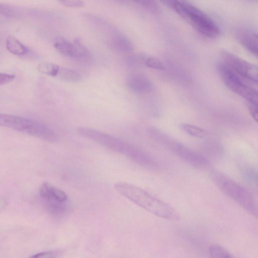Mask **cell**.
<instances>
[{
  "mask_svg": "<svg viewBox=\"0 0 258 258\" xmlns=\"http://www.w3.org/2000/svg\"><path fill=\"white\" fill-rule=\"evenodd\" d=\"M55 251H47L45 252H42L40 253H38L34 255H33L32 257H55V255L57 254Z\"/></svg>",
  "mask_w": 258,
  "mask_h": 258,
  "instance_id": "27",
  "label": "cell"
},
{
  "mask_svg": "<svg viewBox=\"0 0 258 258\" xmlns=\"http://www.w3.org/2000/svg\"><path fill=\"white\" fill-rule=\"evenodd\" d=\"M73 43L75 48V58L81 59H88L90 58V55L88 50L81 43L80 40L75 39Z\"/></svg>",
  "mask_w": 258,
  "mask_h": 258,
  "instance_id": "18",
  "label": "cell"
},
{
  "mask_svg": "<svg viewBox=\"0 0 258 258\" xmlns=\"http://www.w3.org/2000/svg\"><path fill=\"white\" fill-rule=\"evenodd\" d=\"M53 45L54 48L61 54L75 58V48L74 43L66 38L58 36L54 38Z\"/></svg>",
  "mask_w": 258,
  "mask_h": 258,
  "instance_id": "12",
  "label": "cell"
},
{
  "mask_svg": "<svg viewBox=\"0 0 258 258\" xmlns=\"http://www.w3.org/2000/svg\"><path fill=\"white\" fill-rule=\"evenodd\" d=\"M140 5L153 12H158L159 6L155 0H134Z\"/></svg>",
  "mask_w": 258,
  "mask_h": 258,
  "instance_id": "21",
  "label": "cell"
},
{
  "mask_svg": "<svg viewBox=\"0 0 258 258\" xmlns=\"http://www.w3.org/2000/svg\"><path fill=\"white\" fill-rule=\"evenodd\" d=\"M144 64L148 67L162 71L165 70L163 63L158 59L154 57H149L145 58Z\"/></svg>",
  "mask_w": 258,
  "mask_h": 258,
  "instance_id": "20",
  "label": "cell"
},
{
  "mask_svg": "<svg viewBox=\"0 0 258 258\" xmlns=\"http://www.w3.org/2000/svg\"><path fill=\"white\" fill-rule=\"evenodd\" d=\"M0 126L11 128L49 142L57 140L56 134L45 124L36 120L0 113Z\"/></svg>",
  "mask_w": 258,
  "mask_h": 258,
  "instance_id": "4",
  "label": "cell"
},
{
  "mask_svg": "<svg viewBox=\"0 0 258 258\" xmlns=\"http://www.w3.org/2000/svg\"><path fill=\"white\" fill-rule=\"evenodd\" d=\"M224 64L235 73L244 79L255 83H257L258 69L257 66L252 64L236 55L227 50L221 52Z\"/></svg>",
  "mask_w": 258,
  "mask_h": 258,
  "instance_id": "7",
  "label": "cell"
},
{
  "mask_svg": "<svg viewBox=\"0 0 258 258\" xmlns=\"http://www.w3.org/2000/svg\"><path fill=\"white\" fill-rule=\"evenodd\" d=\"M15 78V76L13 74L0 73V86L11 82Z\"/></svg>",
  "mask_w": 258,
  "mask_h": 258,
  "instance_id": "24",
  "label": "cell"
},
{
  "mask_svg": "<svg viewBox=\"0 0 258 258\" xmlns=\"http://www.w3.org/2000/svg\"><path fill=\"white\" fill-rule=\"evenodd\" d=\"M174 11L201 34L210 38H216L220 30L215 22L201 10L183 1H179Z\"/></svg>",
  "mask_w": 258,
  "mask_h": 258,
  "instance_id": "3",
  "label": "cell"
},
{
  "mask_svg": "<svg viewBox=\"0 0 258 258\" xmlns=\"http://www.w3.org/2000/svg\"><path fill=\"white\" fill-rule=\"evenodd\" d=\"M211 176L215 184L223 193L248 213L257 217V203L248 189L218 170H212Z\"/></svg>",
  "mask_w": 258,
  "mask_h": 258,
  "instance_id": "2",
  "label": "cell"
},
{
  "mask_svg": "<svg viewBox=\"0 0 258 258\" xmlns=\"http://www.w3.org/2000/svg\"><path fill=\"white\" fill-rule=\"evenodd\" d=\"M217 70L221 79L228 89L246 99L248 102L257 104V91L246 85L243 78L224 63L218 64Z\"/></svg>",
  "mask_w": 258,
  "mask_h": 258,
  "instance_id": "5",
  "label": "cell"
},
{
  "mask_svg": "<svg viewBox=\"0 0 258 258\" xmlns=\"http://www.w3.org/2000/svg\"><path fill=\"white\" fill-rule=\"evenodd\" d=\"M240 43L253 55H257V36L247 30L240 31L237 34Z\"/></svg>",
  "mask_w": 258,
  "mask_h": 258,
  "instance_id": "11",
  "label": "cell"
},
{
  "mask_svg": "<svg viewBox=\"0 0 258 258\" xmlns=\"http://www.w3.org/2000/svg\"><path fill=\"white\" fill-rule=\"evenodd\" d=\"M172 148L179 157L191 165L204 168L209 164V161L205 157L180 144H174Z\"/></svg>",
  "mask_w": 258,
  "mask_h": 258,
  "instance_id": "8",
  "label": "cell"
},
{
  "mask_svg": "<svg viewBox=\"0 0 258 258\" xmlns=\"http://www.w3.org/2000/svg\"><path fill=\"white\" fill-rule=\"evenodd\" d=\"M114 47L118 50L123 52H130L133 50L132 42L126 37L118 35L113 41Z\"/></svg>",
  "mask_w": 258,
  "mask_h": 258,
  "instance_id": "15",
  "label": "cell"
},
{
  "mask_svg": "<svg viewBox=\"0 0 258 258\" xmlns=\"http://www.w3.org/2000/svg\"><path fill=\"white\" fill-rule=\"evenodd\" d=\"M59 67L52 62L43 61L39 63L37 67L40 73L52 77H56Z\"/></svg>",
  "mask_w": 258,
  "mask_h": 258,
  "instance_id": "16",
  "label": "cell"
},
{
  "mask_svg": "<svg viewBox=\"0 0 258 258\" xmlns=\"http://www.w3.org/2000/svg\"><path fill=\"white\" fill-rule=\"evenodd\" d=\"M62 6L71 8H80L84 6L81 0H55Z\"/></svg>",
  "mask_w": 258,
  "mask_h": 258,
  "instance_id": "22",
  "label": "cell"
},
{
  "mask_svg": "<svg viewBox=\"0 0 258 258\" xmlns=\"http://www.w3.org/2000/svg\"><path fill=\"white\" fill-rule=\"evenodd\" d=\"M6 47L9 52L17 55H24L28 51L25 45L12 36H9L6 38Z\"/></svg>",
  "mask_w": 258,
  "mask_h": 258,
  "instance_id": "13",
  "label": "cell"
},
{
  "mask_svg": "<svg viewBox=\"0 0 258 258\" xmlns=\"http://www.w3.org/2000/svg\"><path fill=\"white\" fill-rule=\"evenodd\" d=\"M182 130L189 135L199 138L205 137L207 132L199 127L189 124H183L181 125Z\"/></svg>",
  "mask_w": 258,
  "mask_h": 258,
  "instance_id": "19",
  "label": "cell"
},
{
  "mask_svg": "<svg viewBox=\"0 0 258 258\" xmlns=\"http://www.w3.org/2000/svg\"><path fill=\"white\" fill-rule=\"evenodd\" d=\"M159 1L168 8L174 11L179 2L178 0H159Z\"/></svg>",
  "mask_w": 258,
  "mask_h": 258,
  "instance_id": "26",
  "label": "cell"
},
{
  "mask_svg": "<svg viewBox=\"0 0 258 258\" xmlns=\"http://www.w3.org/2000/svg\"><path fill=\"white\" fill-rule=\"evenodd\" d=\"M77 132L80 136L93 140L106 148L127 156L132 149V145L95 129L82 126L77 128Z\"/></svg>",
  "mask_w": 258,
  "mask_h": 258,
  "instance_id": "6",
  "label": "cell"
},
{
  "mask_svg": "<svg viewBox=\"0 0 258 258\" xmlns=\"http://www.w3.org/2000/svg\"><path fill=\"white\" fill-rule=\"evenodd\" d=\"M114 187L120 195L157 216L173 221L180 219L179 214L173 207L139 186L118 182Z\"/></svg>",
  "mask_w": 258,
  "mask_h": 258,
  "instance_id": "1",
  "label": "cell"
},
{
  "mask_svg": "<svg viewBox=\"0 0 258 258\" xmlns=\"http://www.w3.org/2000/svg\"><path fill=\"white\" fill-rule=\"evenodd\" d=\"M39 192L41 197L47 201L63 203L67 199L64 192L47 182L41 184Z\"/></svg>",
  "mask_w": 258,
  "mask_h": 258,
  "instance_id": "10",
  "label": "cell"
},
{
  "mask_svg": "<svg viewBox=\"0 0 258 258\" xmlns=\"http://www.w3.org/2000/svg\"><path fill=\"white\" fill-rule=\"evenodd\" d=\"M247 107L250 115L257 122L258 119L257 104L248 102Z\"/></svg>",
  "mask_w": 258,
  "mask_h": 258,
  "instance_id": "25",
  "label": "cell"
},
{
  "mask_svg": "<svg viewBox=\"0 0 258 258\" xmlns=\"http://www.w3.org/2000/svg\"><path fill=\"white\" fill-rule=\"evenodd\" d=\"M15 12L14 9L11 5L0 2V14L8 16H13Z\"/></svg>",
  "mask_w": 258,
  "mask_h": 258,
  "instance_id": "23",
  "label": "cell"
},
{
  "mask_svg": "<svg viewBox=\"0 0 258 258\" xmlns=\"http://www.w3.org/2000/svg\"><path fill=\"white\" fill-rule=\"evenodd\" d=\"M210 257L214 258L233 257L232 254L224 247L218 244H213L209 249Z\"/></svg>",
  "mask_w": 258,
  "mask_h": 258,
  "instance_id": "17",
  "label": "cell"
},
{
  "mask_svg": "<svg viewBox=\"0 0 258 258\" xmlns=\"http://www.w3.org/2000/svg\"><path fill=\"white\" fill-rule=\"evenodd\" d=\"M56 77L62 81L70 83L79 82L82 78L81 75L77 72L69 68L60 67Z\"/></svg>",
  "mask_w": 258,
  "mask_h": 258,
  "instance_id": "14",
  "label": "cell"
},
{
  "mask_svg": "<svg viewBox=\"0 0 258 258\" xmlns=\"http://www.w3.org/2000/svg\"><path fill=\"white\" fill-rule=\"evenodd\" d=\"M126 83L131 90L137 93L148 92L152 88L150 80L142 74H132L127 78Z\"/></svg>",
  "mask_w": 258,
  "mask_h": 258,
  "instance_id": "9",
  "label": "cell"
}]
</instances>
